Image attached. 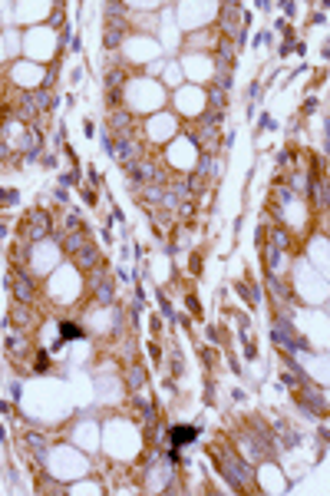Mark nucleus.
Instances as JSON below:
<instances>
[{
    "instance_id": "nucleus-9",
    "label": "nucleus",
    "mask_w": 330,
    "mask_h": 496,
    "mask_svg": "<svg viewBox=\"0 0 330 496\" xmlns=\"http://www.w3.org/2000/svg\"><path fill=\"white\" fill-rule=\"evenodd\" d=\"M27 440L33 443V450H37V457H40V460L46 457V443L40 440V433H27Z\"/></svg>"
},
{
    "instance_id": "nucleus-8",
    "label": "nucleus",
    "mask_w": 330,
    "mask_h": 496,
    "mask_svg": "<svg viewBox=\"0 0 330 496\" xmlns=\"http://www.w3.org/2000/svg\"><path fill=\"white\" fill-rule=\"evenodd\" d=\"M96 294H99V301H103V304H109V301H112V288H109V281H99V285H96Z\"/></svg>"
},
{
    "instance_id": "nucleus-7",
    "label": "nucleus",
    "mask_w": 330,
    "mask_h": 496,
    "mask_svg": "<svg viewBox=\"0 0 330 496\" xmlns=\"http://www.w3.org/2000/svg\"><path fill=\"white\" fill-rule=\"evenodd\" d=\"M119 40H122V23H112L109 30H106V37H103V43L106 47H116Z\"/></svg>"
},
{
    "instance_id": "nucleus-10",
    "label": "nucleus",
    "mask_w": 330,
    "mask_h": 496,
    "mask_svg": "<svg viewBox=\"0 0 330 496\" xmlns=\"http://www.w3.org/2000/svg\"><path fill=\"white\" fill-rule=\"evenodd\" d=\"M60 328H63V337H83V334H86L83 328H76V324H70V321H63Z\"/></svg>"
},
{
    "instance_id": "nucleus-11",
    "label": "nucleus",
    "mask_w": 330,
    "mask_h": 496,
    "mask_svg": "<svg viewBox=\"0 0 330 496\" xmlns=\"http://www.w3.org/2000/svg\"><path fill=\"white\" fill-rule=\"evenodd\" d=\"M129 384H132V387H139V384H142V370H139V368L132 370V381H129Z\"/></svg>"
},
{
    "instance_id": "nucleus-2",
    "label": "nucleus",
    "mask_w": 330,
    "mask_h": 496,
    "mask_svg": "<svg viewBox=\"0 0 330 496\" xmlns=\"http://www.w3.org/2000/svg\"><path fill=\"white\" fill-rule=\"evenodd\" d=\"M23 228H27L30 239H43V235L50 232V222H46L43 212H33V215H30V225H23Z\"/></svg>"
},
{
    "instance_id": "nucleus-1",
    "label": "nucleus",
    "mask_w": 330,
    "mask_h": 496,
    "mask_svg": "<svg viewBox=\"0 0 330 496\" xmlns=\"http://www.w3.org/2000/svg\"><path fill=\"white\" fill-rule=\"evenodd\" d=\"M195 437H198V427H182V423H179V427H172V430H168L172 447H185V443H192Z\"/></svg>"
},
{
    "instance_id": "nucleus-12",
    "label": "nucleus",
    "mask_w": 330,
    "mask_h": 496,
    "mask_svg": "<svg viewBox=\"0 0 330 496\" xmlns=\"http://www.w3.org/2000/svg\"><path fill=\"white\" fill-rule=\"evenodd\" d=\"M3 235H7V225H3V222H0V239H3Z\"/></svg>"
},
{
    "instance_id": "nucleus-3",
    "label": "nucleus",
    "mask_w": 330,
    "mask_h": 496,
    "mask_svg": "<svg viewBox=\"0 0 330 496\" xmlns=\"http://www.w3.org/2000/svg\"><path fill=\"white\" fill-rule=\"evenodd\" d=\"M129 172H132L135 182H162V172L152 169V165H132L129 162Z\"/></svg>"
},
{
    "instance_id": "nucleus-5",
    "label": "nucleus",
    "mask_w": 330,
    "mask_h": 496,
    "mask_svg": "<svg viewBox=\"0 0 330 496\" xmlns=\"http://www.w3.org/2000/svg\"><path fill=\"white\" fill-rule=\"evenodd\" d=\"M274 337H277V341H281V344H284V348H291V344H294V348H304V341H300V337H297V334H294V331L287 328L284 321H277V328H274Z\"/></svg>"
},
{
    "instance_id": "nucleus-6",
    "label": "nucleus",
    "mask_w": 330,
    "mask_h": 496,
    "mask_svg": "<svg viewBox=\"0 0 330 496\" xmlns=\"http://www.w3.org/2000/svg\"><path fill=\"white\" fill-rule=\"evenodd\" d=\"M73 255H76V265H83V268H92V265H96V258H99V255H96V248H92L90 241H83V245H79V248L73 252Z\"/></svg>"
},
{
    "instance_id": "nucleus-4",
    "label": "nucleus",
    "mask_w": 330,
    "mask_h": 496,
    "mask_svg": "<svg viewBox=\"0 0 330 496\" xmlns=\"http://www.w3.org/2000/svg\"><path fill=\"white\" fill-rule=\"evenodd\" d=\"M10 285H14V294H17V301H30V298H33V288H30V281H27V275H23V272H14Z\"/></svg>"
}]
</instances>
